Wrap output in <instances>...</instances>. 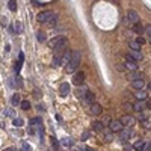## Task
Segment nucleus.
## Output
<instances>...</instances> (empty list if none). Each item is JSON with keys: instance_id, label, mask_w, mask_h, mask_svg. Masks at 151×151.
Instances as JSON below:
<instances>
[{"instance_id": "obj_1", "label": "nucleus", "mask_w": 151, "mask_h": 151, "mask_svg": "<svg viewBox=\"0 0 151 151\" xmlns=\"http://www.w3.org/2000/svg\"><path fill=\"white\" fill-rule=\"evenodd\" d=\"M50 44H51V47H53V50H55V55L61 56V53L67 49V45H68V39L65 36H56V38L51 39Z\"/></svg>"}, {"instance_id": "obj_2", "label": "nucleus", "mask_w": 151, "mask_h": 151, "mask_svg": "<svg viewBox=\"0 0 151 151\" xmlns=\"http://www.w3.org/2000/svg\"><path fill=\"white\" fill-rule=\"evenodd\" d=\"M80 59H82V55H80V51H73L71 53V59H70V62L67 65V71L68 73H76L77 68H79V65H80Z\"/></svg>"}, {"instance_id": "obj_3", "label": "nucleus", "mask_w": 151, "mask_h": 151, "mask_svg": "<svg viewBox=\"0 0 151 151\" xmlns=\"http://www.w3.org/2000/svg\"><path fill=\"white\" fill-rule=\"evenodd\" d=\"M36 20L39 23H55L56 21V15L53 14V12H50V11H44V12H39Z\"/></svg>"}, {"instance_id": "obj_4", "label": "nucleus", "mask_w": 151, "mask_h": 151, "mask_svg": "<svg viewBox=\"0 0 151 151\" xmlns=\"http://www.w3.org/2000/svg\"><path fill=\"white\" fill-rule=\"evenodd\" d=\"M120 122L122 124V127L124 128H132L135 124H136V120H135V116H132V115H124L121 120H120Z\"/></svg>"}, {"instance_id": "obj_5", "label": "nucleus", "mask_w": 151, "mask_h": 151, "mask_svg": "<svg viewBox=\"0 0 151 151\" xmlns=\"http://www.w3.org/2000/svg\"><path fill=\"white\" fill-rule=\"evenodd\" d=\"M122 128H124V127H122V124L120 122V120H113V121L109 122V130H110L112 133H120Z\"/></svg>"}, {"instance_id": "obj_6", "label": "nucleus", "mask_w": 151, "mask_h": 151, "mask_svg": "<svg viewBox=\"0 0 151 151\" xmlns=\"http://www.w3.org/2000/svg\"><path fill=\"white\" fill-rule=\"evenodd\" d=\"M83 82H85V73L83 71H76L73 76V83L76 86H80V85H83Z\"/></svg>"}, {"instance_id": "obj_7", "label": "nucleus", "mask_w": 151, "mask_h": 151, "mask_svg": "<svg viewBox=\"0 0 151 151\" xmlns=\"http://www.w3.org/2000/svg\"><path fill=\"white\" fill-rule=\"evenodd\" d=\"M127 18H128V21L132 23L133 26L139 23V14H137L136 11H133V9H130V11L127 12Z\"/></svg>"}, {"instance_id": "obj_8", "label": "nucleus", "mask_w": 151, "mask_h": 151, "mask_svg": "<svg viewBox=\"0 0 151 151\" xmlns=\"http://www.w3.org/2000/svg\"><path fill=\"white\" fill-rule=\"evenodd\" d=\"M120 133H121V141H122V142H127L130 137H132V135H133L132 128H122Z\"/></svg>"}, {"instance_id": "obj_9", "label": "nucleus", "mask_w": 151, "mask_h": 151, "mask_svg": "<svg viewBox=\"0 0 151 151\" xmlns=\"http://www.w3.org/2000/svg\"><path fill=\"white\" fill-rule=\"evenodd\" d=\"M126 61H127V64H126V67H128L132 71H137V62L135 61V59H132L128 55H126Z\"/></svg>"}, {"instance_id": "obj_10", "label": "nucleus", "mask_w": 151, "mask_h": 151, "mask_svg": "<svg viewBox=\"0 0 151 151\" xmlns=\"http://www.w3.org/2000/svg\"><path fill=\"white\" fill-rule=\"evenodd\" d=\"M130 86H132L135 91H142L143 89V86H145V82L142 80H135V82H130Z\"/></svg>"}, {"instance_id": "obj_11", "label": "nucleus", "mask_w": 151, "mask_h": 151, "mask_svg": "<svg viewBox=\"0 0 151 151\" xmlns=\"http://www.w3.org/2000/svg\"><path fill=\"white\" fill-rule=\"evenodd\" d=\"M83 100L86 101V103H89V104H94V100H95V95L91 92V91H85L83 92Z\"/></svg>"}, {"instance_id": "obj_12", "label": "nucleus", "mask_w": 151, "mask_h": 151, "mask_svg": "<svg viewBox=\"0 0 151 151\" xmlns=\"http://www.w3.org/2000/svg\"><path fill=\"white\" fill-rule=\"evenodd\" d=\"M71 53H73L71 50H65L64 51V56L61 57V65H65V67H67L68 62H70V59H71Z\"/></svg>"}, {"instance_id": "obj_13", "label": "nucleus", "mask_w": 151, "mask_h": 151, "mask_svg": "<svg viewBox=\"0 0 151 151\" xmlns=\"http://www.w3.org/2000/svg\"><path fill=\"white\" fill-rule=\"evenodd\" d=\"M91 113H92V115H101V113H103L101 104H98V103L91 104Z\"/></svg>"}, {"instance_id": "obj_14", "label": "nucleus", "mask_w": 151, "mask_h": 151, "mask_svg": "<svg viewBox=\"0 0 151 151\" xmlns=\"http://www.w3.org/2000/svg\"><path fill=\"white\" fill-rule=\"evenodd\" d=\"M141 76H142L141 71H132V73H128L127 77H128L130 82H135V80H141V79H142Z\"/></svg>"}, {"instance_id": "obj_15", "label": "nucleus", "mask_w": 151, "mask_h": 151, "mask_svg": "<svg viewBox=\"0 0 151 151\" xmlns=\"http://www.w3.org/2000/svg\"><path fill=\"white\" fill-rule=\"evenodd\" d=\"M143 109H147V103H145V101H137V103H135L133 110H136V112L142 113V110H143Z\"/></svg>"}, {"instance_id": "obj_16", "label": "nucleus", "mask_w": 151, "mask_h": 151, "mask_svg": "<svg viewBox=\"0 0 151 151\" xmlns=\"http://www.w3.org/2000/svg\"><path fill=\"white\" fill-rule=\"evenodd\" d=\"M68 92H70V85L68 83H62L61 86H59V94H61L62 97H65V95H68Z\"/></svg>"}, {"instance_id": "obj_17", "label": "nucleus", "mask_w": 151, "mask_h": 151, "mask_svg": "<svg viewBox=\"0 0 151 151\" xmlns=\"http://www.w3.org/2000/svg\"><path fill=\"white\" fill-rule=\"evenodd\" d=\"M21 103V97H20V94H14L11 98V104L12 106H18V104Z\"/></svg>"}, {"instance_id": "obj_18", "label": "nucleus", "mask_w": 151, "mask_h": 151, "mask_svg": "<svg viewBox=\"0 0 151 151\" xmlns=\"http://www.w3.org/2000/svg\"><path fill=\"white\" fill-rule=\"evenodd\" d=\"M92 128L95 130V132H103L104 126H103L101 121H94V122H92Z\"/></svg>"}, {"instance_id": "obj_19", "label": "nucleus", "mask_w": 151, "mask_h": 151, "mask_svg": "<svg viewBox=\"0 0 151 151\" xmlns=\"http://www.w3.org/2000/svg\"><path fill=\"white\" fill-rule=\"evenodd\" d=\"M128 56L132 57V59H135L136 62H137V61H141V59H142L141 51H130V53H128Z\"/></svg>"}, {"instance_id": "obj_20", "label": "nucleus", "mask_w": 151, "mask_h": 151, "mask_svg": "<svg viewBox=\"0 0 151 151\" xmlns=\"http://www.w3.org/2000/svg\"><path fill=\"white\" fill-rule=\"evenodd\" d=\"M128 47L132 49V51H141V45L137 44L136 41H130L128 42Z\"/></svg>"}, {"instance_id": "obj_21", "label": "nucleus", "mask_w": 151, "mask_h": 151, "mask_svg": "<svg viewBox=\"0 0 151 151\" xmlns=\"http://www.w3.org/2000/svg\"><path fill=\"white\" fill-rule=\"evenodd\" d=\"M62 145L64 147H73L74 145V141L71 139V137H64V139H62Z\"/></svg>"}, {"instance_id": "obj_22", "label": "nucleus", "mask_w": 151, "mask_h": 151, "mask_svg": "<svg viewBox=\"0 0 151 151\" xmlns=\"http://www.w3.org/2000/svg\"><path fill=\"white\" fill-rule=\"evenodd\" d=\"M143 147H145V142H143V141H137V142H135V145H133V148L136 151H142Z\"/></svg>"}, {"instance_id": "obj_23", "label": "nucleus", "mask_w": 151, "mask_h": 151, "mask_svg": "<svg viewBox=\"0 0 151 151\" xmlns=\"http://www.w3.org/2000/svg\"><path fill=\"white\" fill-rule=\"evenodd\" d=\"M147 97H148V94L143 92V91H137V94H136V98H137L139 101H145Z\"/></svg>"}, {"instance_id": "obj_24", "label": "nucleus", "mask_w": 151, "mask_h": 151, "mask_svg": "<svg viewBox=\"0 0 151 151\" xmlns=\"http://www.w3.org/2000/svg\"><path fill=\"white\" fill-rule=\"evenodd\" d=\"M133 30H135V32H137V33H143V32H145V27H143V26H142L141 23H137V24H135V26H133Z\"/></svg>"}, {"instance_id": "obj_25", "label": "nucleus", "mask_w": 151, "mask_h": 151, "mask_svg": "<svg viewBox=\"0 0 151 151\" xmlns=\"http://www.w3.org/2000/svg\"><path fill=\"white\" fill-rule=\"evenodd\" d=\"M8 8H9L12 12L17 11V2H15V0H9V2H8Z\"/></svg>"}, {"instance_id": "obj_26", "label": "nucleus", "mask_w": 151, "mask_h": 151, "mask_svg": "<svg viewBox=\"0 0 151 151\" xmlns=\"http://www.w3.org/2000/svg\"><path fill=\"white\" fill-rule=\"evenodd\" d=\"M20 106H21L23 110H29V109H30V103H29L27 100H23L21 103H20Z\"/></svg>"}, {"instance_id": "obj_27", "label": "nucleus", "mask_w": 151, "mask_h": 151, "mask_svg": "<svg viewBox=\"0 0 151 151\" xmlns=\"http://www.w3.org/2000/svg\"><path fill=\"white\" fill-rule=\"evenodd\" d=\"M23 124H24V121L21 118H14V127H21Z\"/></svg>"}, {"instance_id": "obj_28", "label": "nucleus", "mask_w": 151, "mask_h": 151, "mask_svg": "<svg viewBox=\"0 0 151 151\" xmlns=\"http://www.w3.org/2000/svg\"><path fill=\"white\" fill-rule=\"evenodd\" d=\"M14 27H15V29H14V32H15V33H21V32H23L21 23H18V21H17V23L14 24Z\"/></svg>"}, {"instance_id": "obj_29", "label": "nucleus", "mask_w": 151, "mask_h": 151, "mask_svg": "<svg viewBox=\"0 0 151 151\" xmlns=\"http://www.w3.org/2000/svg\"><path fill=\"white\" fill-rule=\"evenodd\" d=\"M36 39L39 42H44L45 41V33H44V32H38V33H36Z\"/></svg>"}, {"instance_id": "obj_30", "label": "nucleus", "mask_w": 151, "mask_h": 151, "mask_svg": "<svg viewBox=\"0 0 151 151\" xmlns=\"http://www.w3.org/2000/svg\"><path fill=\"white\" fill-rule=\"evenodd\" d=\"M38 122H41V118H38V116H36V118H32L30 122H29V126H30V127H33V126H36Z\"/></svg>"}, {"instance_id": "obj_31", "label": "nucleus", "mask_w": 151, "mask_h": 151, "mask_svg": "<svg viewBox=\"0 0 151 151\" xmlns=\"http://www.w3.org/2000/svg\"><path fill=\"white\" fill-rule=\"evenodd\" d=\"M59 65H61V56L55 55V57H53V67H59Z\"/></svg>"}, {"instance_id": "obj_32", "label": "nucleus", "mask_w": 151, "mask_h": 151, "mask_svg": "<svg viewBox=\"0 0 151 151\" xmlns=\"http://www.w3.org/2000/svg\"><path fill=\"white\" fill-rule=\"evenodd\" d=\"M30 3L35 5V6H45V5H47V2H39V0H32Z\"/></svg>"}, {"instance_id": "obj_33", "label": "nucleus", "mask_w": 151, "mask_h": 151, "mask_svg": "<svg viewBox=\"0 0 151 151\" xmlns=\"http://www.w3.org/2000/svg\"><path fill=\"white\" fill-rule=\"evenodd\" d=\"M89 137H91V133H89V132H83L80 139H82V141H86V139H89Z\"/></svg>"}, {"instance_id": "obj_34", "label": "nucleus", "mask_w": 151, "mask_h": 151, "mask_svg": "<svg viewBox=\"0 0 151 151\" xmlns=\"http://www.w3.org/2000/svg\"><path fill=\"white\" fill-rule=\"evenodd\" d=\"M104 136H106V137H104V141H106V142H110V141L113 139V136H112V133H110V132H107Z\"/></svg>"}, {"instance_id": "obj_35", "label": "nucleus", "mask_w": 151, "mask_h": 151, "mask_svg": "<svg viewBox=\"0 0 151 151\" xmlns=\"http://www.w3.org/2000/svg\"><path fill=\"white\" fill-rule=\"evenodd\" d=\"M135 41H136L137 44H139V45H142V44H145V38H142V36H137V38L135 39Z\"/></svg>"}, {"instance_id": "obj_36", "label": "nucleus", "mask_w": 151, "mask_h": 151, "mask_svg": "<svg viewBox=\"0 0 151 151\" xmlns=\"http://www.w3.org/2000/svg\"><path fill=\"white\" fill-rule=\"evenodd\" d=\"M23 151H30V145H29V143L23 142Z\"/></svg>"}, {"instance_id": "obj_37", "label": "nucleus", "mask_w": 151, "mask_h": 151, "mask_svg": "<svg viewBox=\"0 0 151 151\" xmlns=\"http://www.w3.org/2000/svg\"><path fill=\"white\" fill-rule=\"evenodd\" d=\"M124 107H126L127 110H133V106H132V104H130V103H127V101L124 103Z\"/></svg>"}, {"instance_id": "obj_38", "label": "nucleus", "mask_w": 151, "mask_h": 151, "mask_svg": "<svg viewBox=\"0 0 151 151\" xmlns=\"http://www.w3.org/2000/svg\"><path fill=\"white\" fill-rule=\"evenodd\" d=\"M20 67H21V62H15V65H14V70L17 71V73L20 71Z\"/></svg>"}, {"instance_id": "obj_39", "label": "nucleus", "mask_w": 151, "mask_h": 151, "mask_svg": "<svg viewBox=\"0 0 151 151\" xmlns=\"http://www.w3.org/2000/svg\"><path fill=\"white\" fill-rule=\"evenodd\" d=\"M2 151H15V147H9V148H5Z\"/></svg>"}, {"instance_id": "obj_40", "label": "nucleus", "mask_w": 151, "mask_h": 151, "mask_svg": "<svg viewBox=\"0 0 151 151\" xmlns=\"http://www.w3.org/2000/svg\"><path fill=\"white\" fill-rule=\"evenodd\" d=\"M143 127H145V128H150V121H143Z\"/></svg>"}, {"instance_id": "obj_41", "label": "nucleus", "mask_w": 151, "mask_h": 151, "mask_svg": "<svg viewBox=\"0 0 151 151\" xmlns=\"http://www.w3.org/2000/svg\"><path fill=\"white\" fill-rule=\"evenodd\" d=\"M36 109L38 110H44V106H42V104H36Z\"/></svg>"}, {"instance_id": "obj_42", "label": "nucleus", "mask_w": 151, "mask_h": 151, "mask_svg": "<svg viewBox=\"0 0 151 151\" xmlns=\"http://www.w3.org/2000/svg\"><path fill=\"white\" fill-rule=\"evenodd\" d=\"M18 57H20V62H23V61H24V55H23V53H20Z\"/></svg>"}, {"instance_id": "obj_43", "label": "nucleus", "mask_w": 151, "mask_h": 151, "mask_svg": "<svg viewBox=\"0 0 151 151\" xmlns=\"http://www.w3.org/2000/svg\"><path fill=\"white\" fill-rule=\"evenodd\" d=\"M85 151H95V150H94V148H89V147H88V148H85Z\"/></svg>"}, {"instance_id": "obj_44", "label": "nucleus", "mask_w": 151, "mask_h": 151, "mask_svg": "<svg viewBox=\"0 0 151 151\" xmlns=\"http://www.w3.org/2000/svg\"><path fill=\"white\" fill-rule=\"evenodd\" d=\"M74 151H79V150H74Z\"/></svg>"}]
</instances>
